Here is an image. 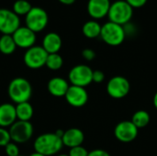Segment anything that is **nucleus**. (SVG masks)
<instances>
[{
  "mask_svg": "<svg viewBox=\"0 0 157 156\" xmlns=\"http://www.w3.org/2000/svg\"><path fill=\"white\" fill-rule=\"evenodd\" d=\"M63 147L62 138L56 133H43L36 138L33 143L35 152L40 153L45 156L57 154Z\"/></svg>",
  "mask_w": 157,
  "mask_h": 156,
  "instance_id": "f257e3e1",
  "label": "nucleus"
},
{
  "mask_svg": "<svg viewBox=\"0 0 157 156\" xmlns=\"http://www.w3.org/2000/svg\"><path fill=\"white\" fill-rule=\"evenodd\" d=\"M7 93L10 99L16 104L28 102L32 95V86L26 78L16 77L9 83Z\"/></svg>",
  "mask_w": 157,
  "mask_h": 156,
  "instance_id": "f03ea898",
  "label": "nucleus"
},
{
  "mask_svg": "<svg viewBox=\"0 0 157 156\" xmlns=\"http://www.w3.org/2000/svg\"><path fill=\"white\" fill-rule=\"evenodd\" d=\"M133 16V8L125 0H117L111 3L108 14L109 21L124 26L131 22Z\"/></svg>",
  "mask_w": 157,
  "mask_h": 156,
  "instance_id": "7ed1b4c3",
  "label": "nucleus"
},
{
  "mask_svg": "<svg viewBox=\"0 0 157 156\" xmlns=\"http://www.w3.org/2000/svg\"><path fill=\"white\" fill-rule=\"evenodd\" d=\"M100 38L109 46H119L124 41L126 34L123 26L108 21L101 28Z\"/></svg>",
  "mask_w": 157,
  "mask_h": 156,
  "instance_id": "20e7f679",
  "label": "nucleus"
},
{
  "mask_svg": "<svg viewBox=\"0 0 157 156\" xmlns=\"http://www.w3.org/2000/svg\"><path fill=\"white\" fill-rule=\"evenodd\" d=\"M49 21V17L47 12L39 6H32L30 11L25 16L26 27L31 29L33 32L42 31Z\"/></svg>",
  "mask_w": 157,
  "mask_h": 156,
  "instance_id": "39448f33",
  "label": "nucleus"
},
{
  "mask_svg": "<svg viewBox=\"0 0 157 156\" xmlns=\"http://www.w3.org/2000/svg\"><path fill=\"white\" fill-rule=\"evenodd\" d=\"M92 77L93 70L86 64H77L74 66L68 74V80L71 83V86L85 88L93 83Z\"/></svg>",
  "mask_w": 157,
  "mask_h": 156,
  "instance_id": "423d86ee",
  "label": "nucleus"
},
{
  "mask_svg": "<svg viewBox=\"0 0 157 156\" xmlns=\"http://www.w3.org/2000/svg\"><path fill=\"white\" fill-rule=\"evenodd\" d=\"M48 52L42 48V46H32L28 49L24 53L23 61L27 67L29 69H40L46 63Z\"/></svg>",
  "mask_w": 157,
  "mask_h": 156,
  "instance_id": "0eeeda50",
  "label": "nucleus"
},
{
  "mask_svg": "<svg viewBox=\"0 0 157 156\" xmlns=\"http://www.w3.org/2000/svg\"><path fill=\"white\" fill-rule=\"evenodd\" d=\"M11 140L15 143H25L29 142L33 135V126L29 121L17 120L9 127Z\"/></svg>",
  "mask_w": 157,
  "mask_h": 156,
  "instance_id": "6e6552de",
  "label": "nucleus"
},
{
  "mask_svg": "<svg viewBox=\"0 0 157 156\" xmlns=\"http://www.w3.org/2000/svg\"><path fill=\"white\" fill-rule=\"evenodd\" d=\"M131 90V85L127 78L116 75L110 78L107 84V92L109 97L115 99L125 97Z\"/></svg>",
  "mask_w": 157,
  "mask_h": 156,
  "instance_id": "1a4fd4ad",
  "label": "nucleus"
},
{
  "mask_svg": "<svg viewBox=\"0 0 157 156\" xmlns=\"http://www.w3.org/2000/svg\"><path fill=\"white\" fill-rule=\"evenodd\" d=\"M19 27V17L13 10L0 8V32L3 35H12Z\"/></svg>",
  "mask_w": 157,
  "mask_h": 156,
  "instance_id": "9d476101",
  "label": "nucleus"
},
{
  "mask_svg": "<svg viewBox=\"0 0 157 156\" xmlns=\"http://www.w3.org/2000/svg\"><path fill=\"white\" fill-rule=\"evenodd\" d=\"M138 131L139 129L132 122V120H123L116 125L114 135L118 141L128 143L133 142L137 138Z\"/></svg>",
  "mask_w": 157,
  "mask_h": 156,
  "instance_id": "9b49d317",
  "label": "nucleus"
},
{
  "mask_svg": "<svg viewBox=\"0 0 157 156\" xmlns=\"http://www.w3.org/2000/svg\"><path fill=\"white\" fill-rule=\"evenodd\" d=\"M12 37L17 47L21 49H29L35 45L36 33L26 26H20L13 34Z\"/></svg>",
  "mask_w": 157,
  "mask_h": 156,
  "instance_id": "f8f14e48",
  "label": "nucleus"
},
{
  "mask_svg": "<svg viewBox=\"0 0 157 156\" xmlns=\"http://www.w3.org/2000/svg\"><path fill=\"white\" fill-rule=\"evenodd\" d=\"M64 97L70 106L74 108H82L88 101V93L85 87L70 86Z\"/></svg>",
  "mask_w": 157,
  "mask_h": 156,
  "instance_id": "ddd939ff",
  "label": "nucleus"
},
{
  "mask_svg": "<svg viewBox=\"0 0 157 156\" xmlns=\"http://www.w3.org/2000/svg\"><path fill=\"white\" fill-rule=\"evenodd\" d=\"M110 5V0H88L87 13L95 20L101 19L108 16Z\"/></svg>",
  "mask_w": 157,
  "mask_h": 156,
  "instance_id": "4468645a",
  "label": "nucleus"
},
{
  "mask_svg": "<svg viewBox=\"0 0 157 156\" xmlns=\"http://www.w3.org/2000/svg\"><path fill=\"white\" fill-rule=\"evenodd\" d=\"M62 141L63 146H66L71 149L82 145V143L85 141V134L80 129L71 128L63 132Z\"/></svg>",
  "mask_w": 157,
  "mask_h": 156,
  "instance_id": "2eb2a0df",
  "label": "nucleus"
},
{
  "mask_svg": "<svg viewBox=\"0 0 157 156\" xmlns=\"http://www.w3.org/2000/svg\"><path fill=\"white\" fill-rule=\"evenodd\" d=\"M16 106L10 103H3L0 105V127L7 128L12 126L16 121Z\"/></svg>",
  "mask_w": 157,
  "mask_h": 156,
  "instance_id": "dca6fc26",
  "label": "nucleus"
},
{
  "mask_svg": "<svg viewBox=\"0 0 157 156\" xmlns=\"http://www.w3.org/2000/svg\"><path fill=\"white\" fill-rule=\"evenodd\" d=\"M69 83L67 80L62 77H53L49 80L47 84L48 92L56 97H64L67 90L69 89Z\"/></svg>",
  "mask_w": 157,
  "mask_h": 156,
  "instance_id": "f3484780",
  "label": "nucleus"
},
{
  "mask_svg": "<svg viewBox=\"0 0 157 156\" xmlns=\"http://www.w3.org/2000/svg\"><path fill=\"white\" fill-rule=\"evenodd\" d=\"M62 38L55 32L47 33L42 40V48L48 52V54L58 53L62 48Z\"/></svg>",
  "mask_w": 157,
  "mask_h": 156,
  "instance_id": "a211bd4d",
  "label": "nucleus"
},
{
  "mask_svg": "<svg viewBox=\"0 0 157 156\" xmlns=\"http://www.w3.org/2000/svg\"><path fill=\"white\" fill-rule=\"evenodd\" d=\"M34 109L31 104L28 102H23L16 105V114L17 120L29 121L33 117Z\"/></svg>",
  "mask_w": 157,
  "mask_h": 156,
  "instance_id": "6ab92c4d",
  "label": "nucleus"
},
{
  "mask_svg": "<svg viewBox=\"0 0 157 156\" xmlns=\"http://www.w3.org/2000/svg\"><path fill=\"white\" fill-rule=\"evenodd\" d=\"M102 26L95 19L86 21L82 28V31L85 37L88 39H96L100 37Z\"/></svg>",
  "mask_w": 157,
  "mask_h": 156,
  "instance_id": "aec40b11",
  "label": "nucleus"
},
{
  "mask_svg": "<svg viewBox=\"0 0 157 156\" xmlns=\"http://www.w3.org/2000/svg\"><path fill=\"white\" fill-rule=\"evenodd\" d=\"M17 49L12 35H2L0 37V52L5 55L12 54Z\"/></svg>",
  "mask_w": 157,
  "mask_h": 156,
  "instance_id": "412c9836",
  "label": "nucleus"
},
{
  "mask_svg": "<svg viewBox=\"0 0 157 156\" xmlns=\"http://www.w3.org/2000/svg\"><path fill=\"white\" fill-rule=\"evenodd\" d=\"M151 120L150 114L145 110H138L136 111L132 118V122L138 128L143 129L145 128Z\"/></svg>",
  "mask_w": 157,
  "mask_h": 156,
  "instance_id": "4be33fe9",
  "label": "nucleus"
},
{
  "mask_svg": "<svg viewBox=\"0 0 157 156\" xmlns=\"http://www.w3.org/2000/svg\"><path fill=\"white\" fill-rule=\"evenodd\" d=\"M63 57L59 53H52L48 55L45 66L52 71H57L63 67Z\"/></svg>",
  "mask_w": 157,
  "mask_h": 156,
  "instance_id": "5701e85b",
  "label": "nucleus"
},
{
  "mask_svg": "<svg viewBox=\"0 0 157 156\" xmlns=\"http://www.w3.org/2000/svg\"><path fill=\"white\" fill-rule=\"evenodd\" d=\"M32 8L30 3L27 0H17L13 5V12L19 16H26Z\"/></svg>",
  "mask_w": 157,
  "mask_h": 156,
  "instance_id": "b1692460",
  "label": "nucleus"
},
{
  "mask_svg": "<svg viewBox=\"0 0 157 156\" xmlns=\"http://www.w3.org/2000/svg\"><path fill=\"white\" fill-rule=\"evenodd\" d=\"M11 142H12V140L10 137L9 131L6 128L0 127V146L6 147Z\"/></svg>",
  "mask_w": 157,
  "mask_h": 156,
  "instance_id": "393cba45",
  "label": "nucleus"
},
{
  "mask_svg": "<svg viewBox=\"0 0 157 156\" xmlns=\"http://www.w3.org/2000/svg\"><path fill=\"white\" fill-rule=\"evenodd\" d=\"M5 148V152L7 156H18L19 154V148L15 143H9Z\"/></svg>",
  "mask_w": 157,
  "mask_h": 156,
  "instance_id": "a878e982",
  "label": "nucleus"
},
{
  "mask_svg": "<svg viewBox=\"0 0 157 156\" xmlns=\"http://www.w3.org/2000/svg\"><path fill=\"white\" fill-rule=\"evenodd\" d=\"M88 151L82 145L71 148L69 151V156H88Z\"/></svg>",
  "mask_w": 157,
  "mask_h": 156,
  "instance_id": "bb28decb",
  "label": "nucleus"
},
{
  "mask_svg": "<svg viewBox=\"0 0 157 156\" xmlns=\"http://www.w3.org/2000/svg\"><path fill=\"white\" fill-rule=\"evenodd\" d=\"M82 56L86 61L90 62V61H93L96 58V52H95L94 50L86 48V49L82 51Z\"/></svg>",
  "mask_w": 157,
  "mask_h": 156,
  "instance_id": "cd10ccee",
  "label": "nucleus"
},
{
  "mask_svg": "<svg viewBox=\"0 0 157 156\" xmlns=\"http://www.w3.org/2000/svg\"><path fill=\"white\" fill-rule=\"evenodd\" d=\"M92 80L94 83L96 84H101L102 82H104L105 80V74L100 71V70H96L93 71V77Z\"/></svg>",
  "mask_w": 157,
  "mask_h": 156,
  "instance_id": "c85d7f7f",
  "label": "nucleus"
},
{
  "mask_svg": "<svg viewBox=\"0 0 157 156\" xmlns=\"http://www.w3.org/2000/svg\"><path fill=\"white\" fill-rule=\"evenodd\" d=\"M132 8H141L147 3L148 0H125Z\"/></svg>",
  "mask_w": 157,
  "mask_h": 156,
  "instance_id": "c756f323",
  "label": "nucleus"
},
{
  "mask_svg": "<svg viewBox=\"0 0 157 156\" xmlns=\"http://www.w3.org/2000/svg\"><path fill=\"white\" fill-rule=\"evenodd\" d=\"M123 29H124V31H125L126 36H132V35H134L135 32H136V29H135L134 25L132 24L131 22L125 24V25L123 26Z\"/></svg>",
  "mask_w": 157,
  "mask_h": 156,
  "instance_id": "7c9ffc66",
  "label": "nucleus"
},
{
  "mask_svg": "<svg viewBox=\"0 0 157 156\" xmlns=\"http://www.w3.org/2000/svg\"><path fill=\"white\" fill-rule=\"evenodd\" d=\"M88 156H110V154L102 149H95L88 153Z\"/></svg>",
  "mask_w": 157,
  "mask_h": 156,
  "instance_id": "2f4dec72",
  "label": "nucleus"
},
{
  "mask_svg": "<svg viewBox=\"0 0 157 156\" xmlns=\"http://www.w3.org/2000/svg\"><path fill=\"white\" fill-rule=\"evenodd\" d=\"M60 3L63 4V5H66V6H70V5H73L75 0H58Z\"/></svg>",
  "mask_w": 157,
  "mask_h": 156,
  "instance_id": "473e14b6",
  "label": "nucleus"
},
{
  "mask_svg": "<svg viewBox=\"0 0 157 156\" xmlns=\"http://www.w3.org/2000/svg\"><path fill=\"white\" fill-rule=\"evenodd\" d=\"M153 103H154V106L155 108L157 109V92L155 94L154 96V99H153Z\"/></svg>",
  "mask_w": 157,
  "mask_h": 156,
  "instance_id": "72a5a7b5",
  "label": "nucleus"
},
{
  "mask_svg": "<svg viewBox=\"0 0 157 156\" xmlns=\"http://www.w3.org/2000/svg\"><path fill=\"white\" fill-rule=\"evenodd\" d=\"M29 156H45V155H43V154H40V153L34 152V153H32V154H31Z\"/></svg>",
  "mask_w": 157,
  "mask_h": 156,
  "instance_id": "f704fd0d",
  "label": "nucleus"
},
{
  "mask_svg": "<svg viewBox=\"0 0 157 156\" xmlns=\"http://www.w3.org/2000/svg\"><path fill=\"white\" fill-rule=\"evenodd\" d=\"M57 156H69L68 154H59V155Z\"/></svg>",
  "mask_w": 157,
  "mask_h": 156,
  "instance_id": "c9c22d12",
  "label": "nucleus"
},
{
  "mask_svg": "<svg viewBox=\"0 0 157 156\" xmlns=\"http://www.w3.org/2000/svg\"><path fill=\"white\" fill-rule=\"evenodd\" d=\"M18 156H24V155H18Z\"/></svg>",
  "mask_w": 157,
  "mask_h": 156,
  "instance_id": "e433bc0d",
  "label": "nucleus"
}]
</instances>
